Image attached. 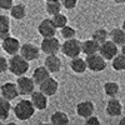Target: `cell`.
<instances>
[{
  "label": "cell",
  "instance_id": "obj_20",
  "mask_svg": "<svg viewBox=\"0 0 125 125\" xmlns=\"http://www.w3.org/2000/svg\"><path fill=\"white\" fill-rule=\"evenodd\" d=\"M109 38L116 45H123L125 43V31L123 28H114L109 33Z\"/></svg>",
  "mask_w": 125,
  "mask_h": 125
},
{
  "label": "cell",
  "instance_id": "obj_17",
  "mask_svg": "<svg viewBox=\"0 0 125 125\" xmlns=\"http://www.w3.org/2000/svg\"><path fill=\"white\" fill-rule=\"evenodd\" d=\"M49 76H50V71L44 65L35 68L34 71H33V75H31V78H33V80H34V83L36 85L41 84V83H43L44 80H46Z\"/></svg>",
  "mask_w": 125,
  "mask_h": 125
},
{
  "label": "cell",
  "instance_id": "obj_32",
  "mask_svg": "<svg viewBox=\"0 0 125 125\" xmlns=\"http://www.w3.org/2000/svg\"><path fill=\"white\" fill-rule=\"evenodd\" d=\"M9 70V62H8V59L5 56H1L0 55V74H4Z\"/></svg>",
  "mask_w": 125,
  "mask_h": 125
},
{
  "label": "cell",
  "instance_id": "obj_8",
  "mask_svg": "<svg viewBox=\"0 0 125 125\" xmlns=\"http://www.w3.org/2000/svg\"><path fill=\"white\" fill-rule=\"evenodd\" d=\"M98 53L105 60H111L119 53V49H118V45L115 43H113L111 40H106V41H104V43L100 44Z\"/></svg>",
  "mask_w": 125,
  "mask_h": 125
},
{
  "label": "cell",
  "instance_id": "obj_4",
  "mask_svg": "<svg viewBox=\"0 0 125 125\" xmlns=\"http://www.w3.org/2000/svg\"><path fill=\"white\" fill-rule=\"evenodd\" d=\"M86 66L90 71L93 73H100L106 69V60L104 59L99 53L91 54V55H86Z\"/></svg>",
  "mask_w": 125,
  "mask_h": 125
},
{
  "label": "cell",
  "instance_id": "obj_21",
  "mask_svg": "<svg viewBox=\"0 0 125 125\" xmlns=\"http://www.w3.org/2000/svg\"><path fill=\"white\" fill-rule=\"evenodd\" d=\"M26 15V8L23 4H15L10 9V16L14 20H23Z\"/></svg>",
  "mask_w": 125,
  "mask_h": 125
},
{
  "label": "cell",
  "instance_id": "obj_6",
  "mask_svg": "<svg viewBox=\"0 0 125 125\" xmlns=\"http://www.w3.org/2000/svg\"><path fill=\"white\" fill-rule=\"evenodd\" d=\"M16 86H18L20 95H30L35 90V83L33 78L20 75L18 76V80H16Z\"/></svg>",
  "mask_w": 125,
  "mask_h": 125
},
{
  "label": "cell",
  "instance_id": "obj_39",
  "mask_svg": "<svg viewBox=\"0 0 125 125\" xmlns=\"http://www.w3.org/2000/svg\"><path fill=\"white\" fill-rule=\"evenodd\" d=\"M45 1H60V0H45Z\"/></svg>",
  "mask_w": 125,
  "mask_h": 125
},
{
  "label": "cell",
  "instance_id": "obj_40",
  "mask_svg": "<svg viewBox=\"0 0 125 125\" xmlns=\"http://www.w3.org/2000/svg\"><path fill=\"white\" fill-rule=\"evenodd\" d=\"M1 123H3V120H0V124H1Z\"/></svg>",
  "mask_w": 125,
  "mask_h": 125
},
{
  "label": "cell",
  "instance_id": "obj_2",
  "mask_svg": "<svg viewBox=\"0 0 125 125\" xmlns=\"http://www.w3.org/2000/svg\"><path fill=\"white\" fill-rule=\"evenodd\" d=\"M8 62H9V71L13 75H16V76L25 75L29 70V61L24 59L19 53L10 55V59H8Z\"/></svg>",
  "mask_w": 125,
  "mask_h": 125
},
{
  "label": "cell",
  "instance_id": "obj_29",
  "mask_svg": "<svg viewBox=\"0 0 125 125\" xmlns=\"http://www.w3.org/2000/svg\"><path fill=\"white\" fill-rule=\"evenodd\" d=\"M51 20H53V24H54V26H55L56 29H61L62 26H65V25L68 24V18H66V15L61 14V11L58 13V14H55V15H53Z\"/></svg>",
  "mask_w": 125,
  "mask_h": 125
},
{
  "label": "cell",
  "instance_id": "obj_22",
  "mask_svg": "<svg viewBox=\"0 0 125 125\" xmlns=\"http://www.w3.org/2000/svg\"><path fill=\"white\" fill-rule=\"evenodd\" d=\"M10 35V18L8 15H0V40Z\"/></svg>",
  "mask_w": 125,
  "mask_h": 125
},
{
  "label": "cell",
  "instance_id": "obj_11",
  "mask_svg": "<svg viewBox=\"0 0 125 125\" xmlns=\"http://www.w3.org/2000/svg\"><path fill=\"white\" fill-rule=\"evenodd\" d=\"M38 33L43 38H49V36H55L56 34V28L53 24V20L46 18L41 20L40 24L38 25Z\"/></svg>",
  "mask_w": 125,
  "mask_h": 125
},
{
  "label": "cell",
  "instance_id": "obj_16",
  "mask_svg": "<svg viewBox=\"0 0 125 125\" xmlns=\"http://www.w3.org/2000/svg\"><path fill=\"white\" fill-rule=\"evenodd\" d=\"M94 110H95V106H94V103L85 100V101H81L76 105V114L80 118H84L86 119L88 116L93 115Z\"/></svg>",
  "mask_w": 125,
  "mask_h": 125
},
{
  "label": "cell",
  "instance_id": "obj_34",
  "mask_svg": "<svg viewBox=\"0 0 125 125\" xmlns=\"http://www.w3.org/2000/svg\"><path fill=\"white\" fill-rule=\"evenodd\" d=\"M85 124H88V125H99L100 124V120H99V118H96L93 114V115H90V116H88L85 119Z\"/></svg>",
  "mask_w": 125,
  "mask_h": 125
},
{
  "label": "cell",
  "instance_id": "obj_23",
  "mask_svg": "<svg viewBox=\"0 0 125 125\" xmlns=\"http://www.w3.org/2000/svg\"><path fill=\"white\" fill-rule=\"evenodd\" d=\"M10 111H11L10 101L6 100L3 96H0V120L5 121L9 118V115H10Z\"/></svg>",
  "mask_w": 125,
  "mask_h": 125
},
{
  "label": "cell",
  "instance_id": "obj_28",
  "mask_svg": "<svg viewBox=\"0 0 125 125\" xmlns=\"http://www.w3.org/2000/svg\"><path fill=\"white\" fill-rule=\"evenodd\" d=\"M61 3L60 1H46V5H45V10H46V13L49 15H55L61 11Z\"/></svg>",
  "mask_w": 125,
  "mask_h": 125
},
{
  "label": "cell",
  "instance_id": "obj_19",
  "mask_svg": "<svg viewBox=\"0 0 125 125\" xmlns=\"http://www.w3.org/2000/svg\"><path fill=\"white\" fill-rule=\"evenodd\" d=\"M99 46H100V44L96 43L94 39H88V40L81 43V53L85 54V55L95 54L99 51Z\"/></svg>",
  "mask_w": 125,
  "mask_h": 125
},
{
  "label": "cell",
  "instance_id": "obj_31",
  "mask_svg": "<svg viewBox=\"0 0 125 125\" xmlns=\"http://www.w3.org/2000/svg\"><path fill=\"white\" fill-rule=\"evenodd\" d=\"M60 3H61L62 8H65L68 10H71L78 5V0H60Z\"/></svg>",
  "mask_w": 125,
  "mask_h": 125
},
{
  "label": "cell",
  "instance_id": "obj_25",
  "mask_svg": "<svg viewBox=\"0 0 125 125\" xmlns=\"http://www.w3.org/2000/svg\"><path fill=\"white\" fill-rule=\"evenodd\" d=\"M119 90H120V86L115 81H108L104 84V93H105L109 98H115L119 94Z\"/></svg>",
  "mask_w": 125,
  "mask_h": 125
},
{
  "label": "cell",
  "instance_id": "obj_36",
  "mask_svg": "<svg viewBox=\"0 0 125 125\" xmlns=\"http://www.w3.org/2000/svg\"><path fill=\"white\" fill-rule=\"evenodd\" d=\"M119 124H120V125H125V116H123V118L120 119V121H119Z\"/></svg>",
  "mask_w": 125,
  "mask_h": 125
},
{
  "label": "cell",
  "instance_id": "obj_7",
  "mask_svg": "<svg viewBox=\"0 0 125 125\" xmlns=\"http://www.w3.org/2000/svg\"><path fill=\"white\" fill-rule=\"evenodd\" d=\"M19 54L24 59H26L28 61H34V60L39 59V56H40V48H38L34 44L25 43L20 46Z\"/></svg>",
  "mask_w": 125,
  "mask_h": 125
},
{
  "label": "cell",
  "instance_id": "obj_18",
  "mask_svg": "<svg viewBox=\"0 0 125 125\" xmlns=\"http://www.w3.org/2000/svg\"><path fill=\"white\" fill-rule=\"evenodd\" d=\"M70 69L75 73V74H83L85 73L88 66H86V61L85 59H81L80 56H75V58H71L70 61Z\"/></svg>",
  "mask_w": 125,
  "mask_h": 125
},
{
  "label": "cell",
  "instance_id": "obj_3",
  "mask_svg": "<svg viewBox=\"0 0 125 125\" xmlns=\"http://www.w3.org/2000/svg\"><path fill=\"white\" fill-rule=\"evenodd\" d=\"M61 53L68 58H75L81 54V41L78 40L76 38L66 39L60 46Z\"/></svg>",
  "mask_w": 125,
  "mask_h": 125
},
{
  "label": "cell",
  "instance_id": "obj_38",
  "mask_svg": "<svg viewBox=\"0 0 125 125\" xmlns=\"http://www.w3.org/2000/svg\"><path fill=\"white\" fill-rule=\"evenodd\" d=\"M121 28H123V30L125 31V19H124V21H123V26H121Z\"/></svg>",
  "mask_w": 125,
  "mask_h": 125
},
{
  "label": "cell",
  "instance_id": "obj_13",
  "mask_svg": "<svg viewBox=\"0 0 125 125\" xmlns=\"http://www.w3.org/2000/svg\"><path fill=\"white\" fill-rule=\"evenodd\" d=\"M30 95H31L30 101L33 103V105L36 110H45L48 108V96L44 93H41L40 90L39 91L34 90Z\"/></svg>",
  "mask_w": 125,
  "mask_h": 125
},
{
  "label": "cell",
  "instance_id": "obj_33",
  "mask_svg": "<svg viewBox=\"0 0 125 125\" xmlns=\"http://www.w3.org/2000/svg\"><path fill=\"white\" fill-rule=\"evenodd\" d=\"M13 5V0H0V9L1 10H10Z\"/></svg>",
  "mask_w": 125,
  "mask_h": 125
},
{
  "label": "cell",
  "instance_id": "obj_15",
  "mask_svg": "<svg viewBox=\"0 0 125 125\" xmlns=\"http://www.w3.org/2000/svg\"><path fill=\"white\" fill-rule=\"evenodd\" d=\"M105 113L108 114L109 116H113V118L121 115V113H123V105H121L120 100H118L115 98H110V100L106 103Z\"/></svg>",
  "mask_w": 125,
  "mask_h": 125
},
{
  "label": "cell",
  "instance_id": "obj_10",
  "mask_svg": "<svg viewBox=\"0 0 125 125\" xmlns=\"http://www.w3.org/2000/svg\"><path fill=\"white\" fill-rule=\"evenodd\" d=\"M39 90L41 93H44L48 98L54 96L59 90V83L54 78L49 76L46 80H44L43 83H41V84H39Z\"/></svg>",
  "mask_w": 125,
  "mask_h": 125
},
{
  "label": "cell",
  "instance_id": "obj_27",
  "mask_svg": "<svg viewBox=\"0 0 125 125\" xmlns=\"http://www.w3.org/2000/svg\"><path fill=\"white\" fill-rule=\"evenodd\" d=\"M108 38H109V33L105 30V29H96L94 33L91 34V39H94L96 41V43H99V44H101V43H104V41H106L108 40Z\"/></svg>",
  "mask_w": 125,
  "mask_h": 125
},
{
  "label": "cell",
  "instance_id": "obj_14",
  "mask_svg": "<svg viewBox=\"0 0 125 125\" xmlns=\"http://www.w3.org/2000/svg\"><path fill=\"white\" fill-rule=\"evenodd\" d=\"M44 66L50 71V74H55L61 70V59L56 54H50L44 60Z\"/></svg>",
  "mask_w": 125,
  "mask_h": 125
},
{
  "label": "cell",
  "instance_id": "obj_1",
  "mask_svg": "<svg viewBox=\"0 0 125 125\" xmlns=\"http://www.w3.org/2000/svg\"><path fill=\"white\" fill-rule=\"evenodd\" d=\"M35 108L33 105V103L28 99H21L20 101H18L15 104V106L13 108L14 115L18 120L20 121H26L29 119H31L35 114Z\"/></svg>",
  "mask_w": 125,
  "mask_h": 125
},
{
  "label": "cell",
  "instance_id": "obj_9",
  "mask_svg": "<svg viewBox=\"0 0 125 125\" xmlns=\"http://www.w3.org/2000/svg\"><path fill=\"white\" fill-rule=\"evenodd\" d=\"M20 46H21L20 41L16 38L11 36V35H8L4 39H1V48H3V50L5 51V53L9 54V55L18 54L19 50H20Z\"/></svg>",
  "mask_w": 125,
  "mask_h": 125
},
{
  "label": "cell",
  "instance_id": "obj_30",
  "mask_svg": "<svg viewBox=\"0 0 125 125\" xmlns=\"http://www.w3.org/2000/svg\"><path fill=\"white\" fill-rule=\"evenodd\" d=\"M60 33H61V36L66 40V39L75 38V35H76V30H75L74 28H71L70 25L66 24L65 26H62V28L60 29Z\"/></svg>",
  "mask_w": 125,
  "mask_h": 125
},
{
  "label": "cell",
  "instance_id": "obj_26",
  "mask_svg": "<svg viewBox=\"0 0 125 125\" xmlns=\"http://www.w3.org/2000/svg\"><path fill=\"white\" fill-rule=\"evenodd\" d=\"M111 68L115 71H124L125 70V55L116 54L111 59Z\"/></svg>",
  "mask_w": 125,
  "mask_h": 125
},
{
  "label": "cell",
  "instance_id": "obj_12",
  "mask_svg": "<svg viewBox=\"0 0 125 125\" xmlns=\"http://www.w3.org/2000/svg\"><path fill=\"white\" fill-rule=\"evenodd\" d=\"M0 93H1V96L9 101L15 100L20 95L18 86H16V83H11V81H8L5 84H3L1 88H0Z\"/></svg>",
  "mask_w": 125,
  "mask_h": 125
},
{
  "label": "cell",
  "instance_id": "obj_35",
  "mask_svg": "<svg viewBox=\"0 0 125 125\" xmlns=\"http://www.w3.org/2000/svg\"><path fill=\"white\" fill-rule=\"evenodd\" d=\"M114 3H116V4H124L125 3V0H113Z\"/></svg>",
  "mask_w": 125,
  "mask_h": 125
},
{
  "label": "cell",
  "instance_id": "obj_37",
  "mask_svg": "<svg viewBox=\"0 0 125 125\" xmlns=\"http://www.w3.org/2000/svg\"><path fill=\"white\" fill-rule=\"evenodd\" d=\"M121 54H124V55H125V43L121 45Z\"/></svg>",
  "mask_w": 125,
  "mask_h": 125
},
{
  "label": "cell",
  "instance_id": "obj_5",
  "mask_svg": "<svg viewBox=\"0 0 125 125\" xmlns=\"http://www.w3.org/2000/svg\"><path fill=\"white\" fill-rule=\"evenodd\" d=\"M60 41L58 38L55 36H49V38H43L41 40V46H40V50L45 53L46 55H50V54H58L60 51Z\"/></svg>",
  "mask_w": 125,
  "mask_h": 125
},
{
  "label": "cell",
  "instance_id": "obj_24",
  "mask_svg": "<svg viewBox=\"0 0 125 125\" xmlns=\"http://www.w3.org/2000/svg\"><path fill=\"white\" fill-rule=\"evenodd\" d=\"M50 121L55 125H66V124H69V116L66 113L58 110V111L53 113V115L50 118Z\"/></svg>",
  "mask_w": 125,
  "mask_h": 125
}]
</instances>
